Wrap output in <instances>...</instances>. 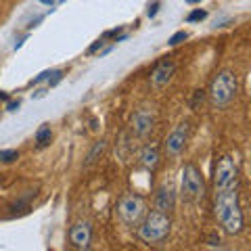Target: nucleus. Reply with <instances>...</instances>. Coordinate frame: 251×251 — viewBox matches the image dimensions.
Here are the masks:
<instances>
[{
    "instance_id": "16",
    "label": "nucleus",
    "mask_w": 251,
    "mask_h": 251,
    "mask_svg": "<svg viewBox=\"0 0 251 251\" xmlns=\"http://www.w3.org/2000/svg\"><path fill=\"white\" fill-rule=\"evenodd\" d=\"M19 157V153L15 151V149H9V151H0V161H4V163H11L15 161Z\"/></svg>"
},
{
    "instance_id": "1",
    "label": "nucleus",
    "mask_w": 251,
    "mask_h": 251,
    "mask_svg": "<svg viewBox=\"0 0 251 251\" xmlns=\"http://www.w3.org/2000/svg\"><path fill=\"white\" fill-rule=\"evenodd\" d=\"M214 214L222 224L224 232L239 234L245 226L241 201H239V184H230L224 188H216L214 193Z\"/></svg>"
},
{
    "instance_id": "18",
    "label": "nucleus",
    "mask_w": 251,
    "mask_h": 251,
    "mask_svg": "<svg viewBox=\"0 0 251 251\" xmlns=\"http://www.w3.org/2000/svg\"><path fill=\"white\" fill-rule=\"evenodd\" d=\"M203 97H205V94H203V90H197L195 92V97H193V109H199V105L203 103Z\"/></svg>"
},
{
    "instance_id": "10",
    "label": "nucleus",
    "mask_w": 251,
    "mask_h": 251,
    "mask_svg": "<svg viewBox=\"0 0 251 251\" xmlns=\"http://www.w3.org/2000/svg\"><path fill=\"white\" fill-rule=\"evenodd\" d=\"M69 243L80 249V251H88L90 243H92V228L88 222H75L72 228H69Z\"/></svg>"
},
{
    "instance_id": "12",
    "label": "nucleus",
    "mask_w": 251,
    "mask_h": 251,
    "mask_svg": "<svg viewBox=\"0 0 251 251\" xmlns=\"http://www.w3.org/2000/svg\"><path fill=\"white\" fill-rule=\"evenodd\" d=\"M140 163L149 172H153L157 168V163H159V151H157V147H145L143 153H140Z\"/></svg>"
},
{
    "instance_id": "19",
    "label": "nucleus",
    "mask_w": 251,
    "mask_h": 251,
    "mask_svg": "<svg viewBox=\"0 0 251 251\" xmlns=\"http://www.w3.org/2000/svg\"><path fill=\"white\" fill-rule=\"evenodd\" d=\"M103 46H105V38H99V40H97V42H94V44L90 46V49H88V52L92 54V52H97L99 49H103Z\"/></svg>"
},
{
    "instance_id": "2",
    "label": "nucleus",
    "mask_w": 251,
    "mask_h": 251,
    "mask_svg": "<svg viewBox=\"0 0 251 251\" xmlns=\"http://www.w3.org/2000/svg\"><path fill=\"white\" fill-rule=\"evenodd\" d=\"M239 92V80L230 69H222L209 86V100L216 109H226L234 99H237Z\"/></svg>"
},
{
    "instance_id": "9",
    "label": "nucleus",
    "mask_w": 251,
    "mask_h": 251,
    "mask_svg": "<svg viewBox=\"0 0 251 251\" xmlns=\"http://www.w3.org/2000/svg\"><path fill=\"white\" fill-rule=\"evenodd\" d=\"M174 72H176V65H174V63H172L170 59H163L161 63H157L155 69L151 72V86H153L157 92H161V90L170 84Z\"/></svg>"
},
{
    "instance_id": "6",
    "label": "nucleus",
    "mask_w": 251,
    "mask_h": 251,
    "mask_svg": "<svg viewBox=\"0 0 251 251\" xmlns=\"http://www.w3.org/2000/svg\"><path fill=\"white\" fill-rule=\"evenodd\" d=\"M230 184H239V168L232 157L222 155L214 168V188H224Z\"/></svg>"
},
{
    "instance_id": "3",
    "label": "nucleus",
    "mask_w": 251,
    "mask_h": 251,
    "mask_svg": "<svg viewBox=\"0 0 251 251\" xmlns=\"http://www.w3.org/2000/svg\"><path fill=\"white\" fill-rule=\"evenodd\" d=\"M170 228H172L170 216L163 214V211L153 209L145 216L143 224H140V228H138V237L143 243H147V245H155V243H161L168 239Z\"/></svg>"
},
{
    "instance_id": "8",
    "label": "nucleus",
    "mask_w": 251,
    "mask_h": 251,
    "mask_svg": "<svg viewBox=\"0 0 251 251\" xmlns=\"http://www.w3.org/2000/svg\"><path fill=\"white\" fill-rule=\"evenodd\" d=\"M153 126H155V113L153 109L149 107H140L136 109V113L132 115V130H134V134L145 138L153 132Z\"/></svg>"
},
{
    "instance_id": "22",
    "label": "nucleus",
    "mask_w": 251,
    "mask_h": 251,
    "mask_svg": "<svg viewBox=\"0 0 251 251\" xmlns=\"http://www.w3.org/2000/svg\"><path fill=\"white\" fill-rule=\"evenodd\" d=\"M184 2H188V4H195V2H201V0H184Z\"/></svg>"
},
{
    "instance_id": "21",
    "label": "nucleus",
    "mask_w": 251,
    "mask_h": 251,
    "mask_svg": "<svg viewBox=\"0 0 251 251\" xmlns=\"http://www.w3.org/2000/svg\"><path fill=\"white\" fill-rule=\"evenodd\" d=\"M157 9H159V4H153L151 9H149V13H147V15H149V17H155V15H157Z\"/></svg>"
},
{
    "instance_id": "4",
    "label": "nucleus",
    "mask_w": 251,
    "mask_h": 251,
    "mask_svg": "<svg viewBox=\"0 0 251 251\" xmlns=\"http://www.w3.org/2000/svg\"><path fill=\"white\" fill-rule=\"evenodd\" d=\"M145 199L136 193H128L124 195L117 203V214H120L122 222L128 224V226H134L140 222V218L145 216Z\"/></svg>"
},
{
    "instance_id": "13",
    "label": "nucleus",
    "mask_w": 251,
    "mask_h": 251,
    "mask_svg": "<svg viewBox=\"0 0 251 251\" xmlns=\"http://www.w3.org/2000/svg\"><path fill=\"white\" fill-rule=\"evenodd\" d=\"M105 149H107V140H97V143H94V147L88 151V155H86V161H84V163H86V166H92V163L105 153Z\"/></svg>"
},
{
    "instance_id": "15",
    "label": "nucleus",
    "mask_w": 251,
    "mask_h": 251,
    "mask_svg": "<svg viewBox=\"0 0 251 251\" xmlns=\"http://www.w3.org/2000/svg\"><path fill=\"white\" fill-rule=\"evenodd\" d=\"M205 17H207V11H203V9H195V11L188 13L186 21H188V23H195V21H203Z\"/></svg>"
},
{
    "instance_id": "17",
    "label": "nucleus",
    "mask_w": 251,
    "mask_h": 251,
    "mask_svg": "<svg viewBox=\"0 0 251 251\" xmlns=\"http://www.w3.org/2000/svg\"><path fill=\"white\" fill-rule=\"evenodd\" d=\"M186 38H188L186 31H176V34H174V36H172L170 40H168V44H170V46H178L180 42H184Z\"/></svg>"
},
{
    "instance_id": "23",
    "label": "nucleus",
    "mask_w": 251,
    "mask_h": 251,
    "mask_svg": "<svg viewBox=\"0 0 251 251\" xmlns=\"http://www.w3.org/2000/svg\"><path fill=\"white\" fill-rule=\"evenodd\" d=\"M40 2H44V4H52V0H40Z\"/></svg>"
},
{
    "instance_id": "11",
    "label": "nucleus",
    "mask_w": 251,
    "mask_h": 251,
    "mask_svg": "<svg viewBox=\"0 0 251 251\" xmlns=\"http://www.w3.org/2000/svg\"><path fill=\"white\" fill-rule=\"evenodd\" d=\"M155 205L157 211H163V214H170L172 209L176 205V193L172 186H161L159 191L155 195Z\"/></svg>"
},
{
    "instance_id": "20",
    "label": "nucleus",
    "mask_w": 251,
    "mask_h": 251,
    "mask_svg": "<svg viewBox=\"0 0 251 251\" xmlns=\"http://www.w3.org/2000/svg\"><path fill=\"white\" fill-rule=\"evenodd\" d=\"M19 109V100H9L6 103V111H17Z\"/></svg>"
},
{
    "instance_id": "7",
    "label": "nucleus",
    "mask_w": 251,
    "mask_h": 251,
    "mask_svg": "<svg viewBox=\"0 0 251 251\" xmlns=\"http://www.w3.org/2000/svg\"><path fill=\"white\" fill-rule=\"evenodd\" d=\"M186 140H188V122H182V124H178L176 130L166 138L163 151H166V155H170V157H178L184 151Z\"/></svg>"
},
{
    "instance_id": "5",
    "label": "nucleus",
    "mask_w": 251,
    "mask_h": 251,
    "mask_svg": "<svg viewBox=\"0 0 251 251\" xmlns=\"http://www.w3.org/2000/svg\"><path fill=\"white\" fill-rule=\"evenodd\" d=\"M182 195L186 199H201L205 195V184H203V176L195 163H186L182 170Z\"/></svg>"
},
{
    "instance_id": "14",
    "label": "nucleus",
    "mask_w": 251,
    "mask_h": 251,
    "mask_svg": "<svg viewBox=\"0 0 251 251\" xmlns=\"http://www.w3.org/2000/svg\"><path fill=\"white\" fill-rule=\"evenodd\" d=\"M50 138H52L50 126H42V128L36 132V145L40 147V149H42V147H46V145H49V143H50Z\"/></svg>"
}]
</instances>
